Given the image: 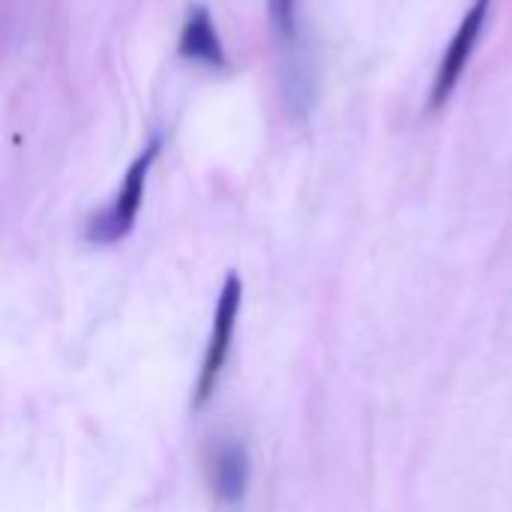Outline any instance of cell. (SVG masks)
I'll return each mask as SVG.
<instances>
[{
    "mask_svg": "<svg viewBox=\"0 0 512 512\" xmlns=\"http://www.w3.org/2000/svg\"><path fill=\"white\" fill-rule=\"evenodd\" d=\"M159 150H162V138L156 135L132 159V165H129L117 195L111 198V204L87 219V228H84L87 243H93V246H114V243H120L135 228V219H138V210H141V201H144V189H147V177H150V168H153Z\"/></svg>",
    "mask_w": 512,
    "mask_h": 512,
    "instance_id": "cell-1",
    "label": "cell"
},
{
    "mask_svg": "<svg viewBox=\"0 0 512 512\" xmlns=\"http://www.w3.org/2000/svg\"><path fill=\"white\" fill-rule=\"evenodd\" d=\"M240 306H243V282H240L237 273H228L225 285H222V291L216 297L213 327H210V339H207V348H204V363H201V372H198V381H195V396H192L195 411H201L213 399V393L219 387V378H222L228 354H231Z\"/></svg>",
    "mask_w": 512,
    "mask_h": 512,
    "instance_id": "cell-2",
    "label": "cell"
},
{
    "mask_svg": "<svg viewBox=\"0 0 512 512\" xmlns=\"http://www.w3.org/2000/svg\"><path fill=\"white\" fill-rule=\"evenodd\" d=\"M252 459L240 438H219L207 453V480L222 507H240L249 492Z\"/></svg>",
    "mask_w": 512,
    "mask_h": 512,
    "instance_id": "cell-4",
    "label": "cell"
},
{
    "mask_svg": "<svg viewBox=\"0 0 512 512\" xmlns=\"http://www.w3.org/2000/svg\"><path fill=\"white\" fill-rule=\"evenodd\" d=\"M180 54L192 63H201L207 69H228V54L222 45V36L213 24V15L207 6L195 3L183 21L180 30Z\"/></svg>",
    "mask_w": 512,
    "mask_h": 512,
    "instance_id": "cell-5",
    "label": "cell"
},
{
    "mask_svg": "<svg viewBox=\"0 0 512 512\" xmlns=\"http://www.w3.org/2000/svg\"><path fill=\"white\" fill-rule=\"evenodd\" d=\"M489 6L492 0H474L462 18V24L456 27L441 63H438V72H435V81H432V96H429V105L438 111L447 105V99L453 96L456 84L462 81L474 51H477V42L483 36V27H486V18H489Z\"/></svg>",
    "mask_w": 512,
    "mask_h": 512,
    "instance_id": "cell-3",
    "label": "cell"
},
{
    "mask_svg": "<svg viewBox=\"0 0 512 512\" xmlns=\"http://www.w3.org/2000/svg\"><path fill=\"white\" fill-rule=\"evenodd\" d=\"M270 27L288 54L300 51V0H267Z\"/></svg>",
    "mask_w": 512,
    "mask_h": 512,
    "instance_id": "cell-6",
    "label": "cell"
}]
</instances>
